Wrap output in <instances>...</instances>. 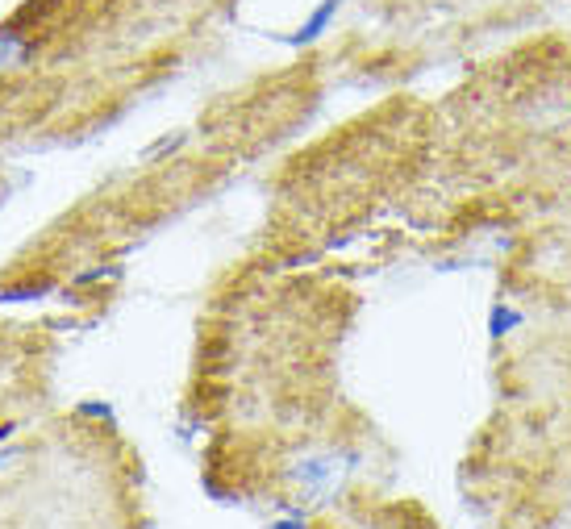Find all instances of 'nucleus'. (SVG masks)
Masks as SVG:
<instances>
[{
  "instance_id": "3",
  "label": "nucleus",
  "mask_w": 571,
  "mask_h": 529,
  "mask_svg": "<svg viewBox=\"0 0 571 529\" xmlns=\"http://www.w3.org/2000/svg\"><path fill=\"white\" fill-rule=\"evenodd\" d=\"M42 292H46V288H42V284H26V288H4V292H0V300H13V304H21V300H38Z\"/></svg>"
},
{
  "instance_id": "1",
  "label": "nucleus",
  "mask_w": 571,
  "mask_h": 529,
  "mask_svg": "<svg viewBox=\"0 0 571 529\" xmlns=\"http://www.w3.org/2000/svg\"><path fill=\"white\" fill-rule=\"evenodd\" d=\"M338 4L342 0H321V9H317L313 17H309V21H305V26L297 29V34H288V46H305V42H313V38H321V29L329 26V17L338 13Z\"/></svg>"
},
{
  "instance_id": "2",
  "label": "nucleus",
  "mask_w": 571,
  "mask_h": 529,
  "mask_svg": "<svg viewBox=\"0 0 571 529\" xmlns=\"http://www.w3.org/2000/svg\"><path fill=\"white\" fill-rule=\"evenodd\" d=\"M29 55H34V42L17 38V34H0V71L21 67Z\"/></svg>"
},
{
  "instance_id": "5",
  "label": "nucleus",
  "mask_w": 571,
  "mask_h": 529,
  "mask_svg": "<svg viewBox=\"0 0 571 529\" xmlns=\"http://www.w3.org/2000/svg\"><path fill=\"white\" fill-rule=\"evenodd\" d=\"M17 459V450H4V454H0V467H4V462H13Z\"/></svg>"
},
{
  "instance_id": "4",
  "label": "nucleus",
  "mask_w": 571,
  "mask_h": 529,
  "mask_svg": "<svg viewBox=\"0 0 571 529\" xmlns=\"http://www.w3.org/2000/svg\"><path fill=\"white\" fill-rule=\"evenodd\" d=\"M80 417H105L109 421L113 413H109V405H80Z\"/></svg>"
}]
</instances>
